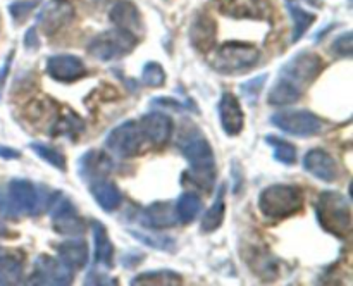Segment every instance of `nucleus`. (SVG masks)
<instances>
[{
  "label": "nucleus",
  "mask_w": 353,
  "mask_h": 286,
  "mask_svg": "<svg viewBox=\"0 0 353 286\" xmlns=\"http://www.w3.org/2000/svg\"><path fill=\"white\" fill-rule=\"evenodd\" d=\"M324 64L316 52L303 50L290 59L279 71V78L269 92L271 105H292L299 102L305 90L316 81Z\"/></svg>",
  "instance_id": "f257e3e1"
},
{
  "label": "nucleus",
  "mask_w": 353,
  "mask_h": 286,
  "mask_svg": "<svg viewBox=\"0 0 353 286\" xmlns=\"http://www.w3.org/2000/svg\"><path fill=\"white\" fill-rule=\"evenodd\" d=\"M178 148L188 161V179L209 192L216 183V157L205 134L196 126H185L178 136Z\"/></svg>",
  "instance_id": "f03ea898"
},
{
  "label": "nucleus",
  "mask_w": 353,
  "mask_h": 286,
  "mask_svg": "<svg viewBox=\"0 0 353 286\" xmlns=\"http://www.w3.org/2000/svg\"><path fill=\"white\" fill-rule=\"evenodd\" d=\"M43 207V195L34 183L28 179H10L0 188V217L21 219L37 216Z\"/></svg>",
  "instance_id": "7ed1b4c3"
},
{
  "label": "nucleus",
  "mask_w": 353,
  "mask_h": 286,
  "mask_svg": "<svg viewBox=\"0 0 353 286\" xmlns=\"http://www.w3.org/2000/svg\"><path fill=\"white\" fill-rule=\"evenodd\" d=\"M316 216L321 227L336 238H347L352 231V209L338 192H323L316 202Z\"/></svg>",
  "instance_id": "20e7f679"
},
{
  "label": "nucleus",
  "mask_w": 353,
  "mask_h": 286,
  "mask_svg": "<svg viewBox=\"0 0 353 286\" xmlns=\"http://www.w3.org/2000/svg\"><path fill=\"white\" fill-rule=\"evenodd\" d=\"M303 192L295 185H271L262 190L259 209L265 217L274 221L288 219L302 210Z\"/></svg>",
  "instance_id": "39448f33"
},
{
  "label": "nucleus",
  "mask_w": 353,
  "mask_h": 286,
  "mask_svg": "<svg viewBox=\"0 0 353 286\" xmlns=\"http://www.w3.org/2000/svg\"><path fill=\"white\" fill-rule=\"evenodd\" d=\"M261 61V52L252 43L228 41L216 48L210 64L221 74H240L250 71Z\"/></svg>",
  "instance_id": "423d86ee"
},
{
  "label": "nucleus",
  "mask_w": 353,
  "mask_h": 286,
  "mask_svg": "<svg viewBox=\"0 0 353 286\" xmlns=\"http://www.w3.org/2000/svg\"><path fill=\"white\" fill-rule=\"evenodd\" d=\"M137 41L138 38L133 33L116 28V30L103 31L92 38V41L88 43V54L102 62L117 61V59H123L131 54L133 48L137 47Z\"/></svg>",
  "instance_id": "0eeeda50"
},
{
  "label": "nucleus",
  "mask_w": 353,
  "mask_h": 286,
  "mask_svg": "<svg viewBox=\"0 0 353 286\" xmlns=\"http://www.w3.org/2000/svg\"><path fill=\"white\" fill-rule=\"evenodd\" d=\"M48 214H50L52 226L62 236H81L86 229L85 221L79 217L78 209L65 193L55 192L48 196Z\"/></svg>",
  "instance_id": "6e6552de"
},
{
  "label": "nucleus",
  "mask_w": 353,
  "mask_h": 286,
  "mask_svg": "<svg viewBox=\"0 0 353 286\" xmlns=\"http://www.w3.org/2000/svg\"><path fill=\"white\" fill-rule=\"evenodd\" d=\"M105 147L119 159H131L140 155L147 147V140L138 121H124L107 134Z\"/></svg>",
  "instance_id": "1a4fd4ad"
},
{
  "label": "nucleus",
  "mask_w": 353,
  "mask_h": 286,
  "mask_svg": "<svg viewBox=\"0 0 353 286\" xmlns=\"http://www.w3.org/2000/svg\"><path fill=\"white\" fill-rule=\"evenodd\" d=\"M271 123L292 136H316L323 133L324 123L309 110H283L271 117Z\"/></svg>",
  "instance_id": "9d476101"
},
{
  "label": "nucleus",
  "mask_w": 353,
  "mask_h": 286,
  "mask_svg": "<svg viewBox=\"0 0 353 286\" xmlns=\"http://www.w3.org/2000/svg\"><path fill=\"white\" fill-rule=\"evenodd\" d=\"M74 272L65 267L59 258L50 255H40L34 261L33 274L30 278V285H45V286H62L71 285Z\"/></svg>",
  "instance_id": "9b49d317"
},
{
  "label": "nucleus",
  "mask_w": 353,
  "mask_h": 286,
  "mask_svg": "<svg viewBox=\"0 0 353 286\" xmlns=\"http://www.w3.org/2000/svg\"><path fill=\"white\" fill-rule=\"evenodd\" d=\"M74 19V7L69 0H50L37 16L38 30L45 34H55Z\"/></svg>",
  "instance_id": "f8f14e48"
},
{
  "label": "nucleus",
  "mask_w": 353,
  "mask_h": 286,
  "mask_svg": "<svg viewBox=\"0 0 353 286\" xmlns=\"http://www.w3.org/2000/svg\"><path fill=\"white\" fill-rule=\"evenodd\" d=\"M219 9L233 19L272 21V6L268 0H223Z\"/></svg>",
  "instance_id": "ddd939ff"
},
{
  "label": "nucleus",
  "mask_w": 353,
  "mask_h": 286,
  "mask_svg": "<svg viewBox=\"0 0 353 286\" xmlns=\"http://www.w3.org/2000/svg\"><path fill=\"white\" fill-rule=\"evenodd\" d=\"M143 136L148 145L152 147H164L172 136L174 131V123L171 117L164 112H148L138 121Z\"/></svg>",
  "instance_id": "4468645a"
},
{
  "label": "nucleus",
  "mask_w": 353,
  "mask_h": 286,
  "mask_svg": "<svg viewBox=\"0 0 353 286\" xmlns=\"http://www.w3.org/2000/svg\"><path fill=\"white\" fill-rule=\"evenodd\" d=\"M47 74L59 83H72L86 74V68L76 55H52L47 59Z\"/></svg>",
  "instance_id": "2eb2a0df"
},
{
  "label": "nucleus",
  "mask_w": 353,
  "mask_h": 286,
  "mask_svg": "<svg viewBox=\"0 0 353 286\" xmlns=\"http://www.w3.org/2000/svg\"><path fill=\"white\" fill-rule=\"evenodd\" d=\"M219 119L223 124L224 133L230 136H236L243 131L245 126V114L240 105V100L233 93H223L219 100Z\"/></svg>",
  "instance_id": "dca6fc26"
},
{
  "label": "nucleus",
  "mask_w": 353,
  "mask_h": 286,
  "mask_svg": "<svg viewBox=\"0 0 353 286\" xmlns=\"http://www.w3.org/2000/svg\"><path fill=\"white\" fill-rule=\"evenodd\" d=\"M303 167L314 178L324 183H333L338 178V165L334 159L323 148H312L303 157Z\"/></svg>",
  "instance_id": "f3484780"
},
{
  "label": "nucleus",
  "mask_w": 353,
  "mask_h": 286,
  "mask_svg": "<svg viewBox=\"0 0 353 286\" xmlns=\"http://www.w3.org/2000/svg\"><path fill=\"white\" fill-rule=\"evenodd\" d=\"M112 161L107 154L99 150H90L78 161V172L85 181L92 183L103 179L112 172Z\"/></svg>",
  "instance_id": "a211bd4d"
},
{
  "label": "nucleus",
  "mask_w": 353,
  "mask_h": 286,
  "mask_svg": "<svg viewBox=\"0 0 353 286\" xmlns=\"http://www.w3.org/2000/svg\"><path fill=\"white\" fill-rule=\"evenodd\" d=\"M57 254L59 261L65 265L68 269H71L72 272L81 271L86 264H88V245L86 241L79 240L78 236H72L69 240H64L62 243L57 245Z\"/></svg>",
  "instance_id": "6ab92c4d"
},
{
  "label": "nucleus",
  "mask_w": 353,
  "mask_h": 286,
  "mask_svg": "<svg viewBox=\"0 0 353 286\" xmlns=\"http://www.w3.org/2000/svg\"><path fill=\"white\" fill-rule=\"evenodd\" d=\"M216 23L210 19L209 16H199L195 21H193L192 28H190V40H192V45L202 54H207V52L212 50L216 47Z\"/></svg>",
  "instance_id": "aec40b11"
},
{
  "label": "nucleus",
  "mask_w": 353,
  "mask_h": 286,
  "mask_svg": "<svg viewBox=\"0 0 353 286\" xmlns=\"http://www.w3.org/2000/svg\"><path fill=\"white\" fill-rule=\"evenodd\" d=\"M141 223L152 229L172 227L178 223L174 210V202H154L141 214Z\"/></svg>",
  "instance_id": "412c9836"
},
{
  "label": "nucleus",
  "mask_w": 353,
  "mask_h": 286,
  "mask_svg": "<svg viewBox=\"0 0 353 286\" xmlns=\"http://www.w3.org/2000/svg\"><path fill=\"white\" fill-rule=\"evenodd\" d=\"M110 21L121 30H126L137 37V33L143 31V21H141L140 10L131 2H117L109 14Z\"/></svg>",
  "instance_id": "4be33fe9"
},
{
  "label": "nucleus",
  "mask_w": 353,
  "mask_h": 286,
  "mask_svg": "<svg viewBox=\"0 0 353 286\" xmlns=\"http://www.w3.org/2000/svg\"><path fill=\"white\" fill-rule=\"evenodd\" d=\"M93 243H95V264L97 267L112 269L114 267V245L110 241L105 226L99 221H92Z\"/></svg>",
  "instance_id": "5701e85b"
},
{
  "label": "nucleus",
  "mask_w": 353,
  "mask_h": 286,
  "mask_svg": "<svg viewBox=\"0 0 353 286\" xmlns=\"http://www.w3.org/2000/svg\"><path fill=\"white\" fill-rule=\"evenodd\" d=\"M90 193H92L95 202L99 203L105 212H114V210L121 205V200H123L119 188H117L112 181H109V179L105 178L90 183Z\"/></svg>",
  "instance_id": "b1692460"
},
{
  "label": "nucleus",
  "mask_w": 353,
  "mask_h": 286,
  "mask_svg": "<svg viewBox=\"0 0 353 286\" xmlns=\"http://www.w3.org/2000/svg\"><path fill=\"white\" fill-rule=\"evenodd\" d=\"M23 283V258L19 255H0V285L12 286Z\"/></svg>",
  "instance_id": "393cba45"
},
{
  "label": "nucleus",
  "mask_w": 353,
  "mask_h": 286,
  "mask_svg": "<svg viewBox=\"0 0 353 286\" xmlns=\"http://www.w3.org/2000/svg\"><path fill=\"white\" fill-rule=\"evenodd\" d=\"M181 276L174 271H169V269H161V271H148V272H141L138 274L137 278H133L130 281V285L134 286H141V285H148V286H171V285H181Z\"/></svg>",
  "instance_id": "a878e982"
},
{
  "label": "nucleus",
  "mask_w": 353,
  "mask_h": 286,
  "mask_svg": "<svg viewBox=\"0 0 353 286\" xmlns=\"http://www.w3.org/2000/svg\"><path fill=\"white\" fill-rule=\"evenodd\" d=\"M224 214H226V203H224V186H221L219 193H217L216 200L210 205V209L203 214L202 223H200V229L203 233H212V231L219 229L221 224L224 221Z\"/></svg>",
  "instance_id": "bb28decb"
},
{
  "label": "nucleus",
  "mask_w": 353,
  "mask_h": 286,
  "mask_svg": "<svg viewBox=\"0 0 353 286\" xmlns=\"http://www.w3.org/2000/svg\"><path fill=\"white\" fill-rule=\"evenodd\" d=\"M174 210L176 217H178V223L190 224L192 221H195V217L202 210V200L195 193H183L178 198V202L174 203Z\"/></svg>",
  "instance_id": "cd10ccee"
},
{
  "label": "nucleus",
  "mask_w": 353,
  "mask_h": 286,
  "mask_svg": "<svg viewBox=\"0 0 353 286\" xmlns=\"http://www.w3.org/2000/svg\"><path fill=\"white\" fill-rule=\"evenodd\" d=\"M288 10L292 14V19H293V34H292V41L296 43L299 40H302L305 31L309 30L310 26L314 24L316 21V16L310 12H307L305 9H302L300 6H295V3L288 2Z\"/></svg>",
  "instance_id": "c85d7f7f"
},
{
  "label": "nucleus",
  "mask_w": 353,
  "mask_h": 286,
  "mask_svg": "<svg viewBox=\"0 0 353 286\" xmlns=\"http://www.w3.org/2000/svg\"><path fill=\"white\" fill-rule=\"evenodd\" d=\"M265 141L274 147V159L285 165H293L296 162V148L290 141L281 140L278 136H265Z\"/></svg>",
  "instance_id": "c756f323"
},
{
  "label": "nucleus",
  "mask_w": 353,
  "mask_h": 286,
  "mask_svg": "<svg viewBox=\"0 0 353 286\" xmlns=\"http://www.w3.org/2000/svg\"><path fill=\"white\" fill-rule=\"evenodd\" d=\"M130 233L133 234L138 241L147 245V247L159 248V250H165V252L172 250V248L176 247V241L172 240L171 236H162V234L159 233H145V231H133V229H131Z\"/></svg>",
  "instance_id": "7c9ffc66"
},
{
  "label": "nucleus",
  "mask_w": 353,
  "mask_h": 286,
  "mask_svg": "<svg viewBox=\"0 0 353 286\" xmlns=\"http://www.w3.org/2000/svg\"><path fill=\"white\" fill-rule=\"evenodd\" d=\"M30 148L38 155V157L43 159L47 164L54 165V167L59 169V171H64L65 169L64 155H62L59 150H55V148L48 147V145H43V143H34V141L33 143H30Z\"/></svg>",
  "instance_id": "2f4dec72"
},
{
  "label": "nucleus",
  "mask_w": 353,
  "mask_h": 286,
  "mask_svg": "<svg viewBox=\"0 0 353 286\" xmlns=\"http://www.w3.org/2000/svg\"><path fill=\"white\" fill-rule=\"evenodd\" d=\"M141 79L147 86H152V88H159L165 83V72L164 68L157 62H148L145 64L143 72H141Z\"/></svg>",
  "instance_id": "473e14b6"
},
{
  "label": "nucleus",
  "mask_w": 353,
  "mask_h": 286,
  "mask_svg": "<svg viewBox=\"0 0 353 286\" xmlns=\"http://www.w3.org/2000/svg\"><path fill=\"white\" fill-rule=\"evenodd\" d=\"M265 81H268V74H261L257 76V78H252L248 79V81H245L243 85L240 86L243 99L247 100L248 103H255V100L261 95L262 88L265 86Z\"/></svg>",
  "instance_id": "72a5a7b5"
},
{
  "label": "nucleus",
  "mask_w": 353,
  "mask_h": 286,
  "mask_svg": "<svg viewBox=\"0 0 353 286\" xmlns=\"http://www.w3.org/2000/svg\"><path fill=\"white\" fill-rule=\"evenodd\" d=\"M37 7H38V0H19V2L10 3L9 12L16 23H23V21L30 16L31 10H34Z\"/></svg>",
  "instance_id": "f704fd0d"
},
{
  "label": "nucleus",
  "mask_w": 353,
  "mask_h": 286,
  "mask_svg": "<svg viewBox=\"0 0 353 286\" xmlns=\"http://www.w3.org/2000/svg\"><path fill=\"white\" fill-rule=\"evenodd\" d=\"M333 52L340 57H350L352 55V33L347 31V33L340 34L336 40L333 41Z\"/></svg>",
  "instance_id": "c9c22d12"
},
{
  "label": "nucleus",
  "mask_w": 353,
  "mask_h": 286,
  "mask_svg": "<svg viewBox=\"0 0 353 286\" xmlns=\"http://www.w3.org/2000/svg\"><path fill=\"white\" fill-rule=\"evenodd\" d=\"M24 43L28 48H38V37H37V28L28 30L26 37H24Z\"/></svg>",
  "instance_id": "e433bc0d"
},
{
  "label": "nucleus",
  "mask_w": 353,
  "mask_h": 286,
  "mask_svg": "<svg viewBox=\"0 0 353 286\" xmlns=\"http://www.w3.org/2000/svg\"><path fill=\"white\" fill-rule=\"evenodd\" d=\"M0 157L6 159V161H16V159H19V152L14 150V148H9V147H0Z\"/></svg>",
  "instance_id": "4c0bfd02"
},
{
  "label": "nucleus",
  "mask_w": 353,
  "mask_h": 286,
  "mask_svg": "<svg viewBox=\"0 0 353 286\" xmlns=\"http://www.w3.org/2000/svg\"><path fill=\"white\" fill-rule=\"evenodd\" d=\"M9 234V229L6 227V224H3L2 217H0V236H7Z\"/></svg>",
  "instance_id": "58836bf2"
},
{
  "label": "nucleus",
  "mask_w": 353,
  "mask_h": 286,
  "mask_svg": "<svg viewBox=\"0 0 353 286\" xmlns=\"http://www.w3.org/2000/svg\"><path fill=\"white\" fill-rule=\"evenodd\" d=\"M305 2L314 3V6H321V2H323V0H305Z\"/></svg>",
  "instance_id": "ea45409f"
}]
</instances>
